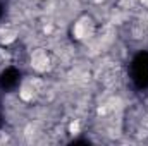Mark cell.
Instances as JSON below:
<instances>
[{"instance_id":"6da1fadb","label":"cell","mask_w":148,"mask_h":146,"mask_svg":"<svg viewBox=\"0 0 148 146\" xmlns=\"http://www.w3.org/2000/svg\"><path fill=\"white\" fill-rule=\"evenodd\" d=\"M31 65L36 69V71H45L48 67V57L43 50H36L31 57Z\"/></svg>"},{"instance_id":"7a4b0ae2","label":"cell","mask_w":148,"mask_h":146,"mask_svg":"<svg viewBox=\"0 0 148 146\" xmlns=\"http://www.w3.org/2000/svg\"><path fill=\"white\" fill-rule=\"evenodd\" d=\"M74 36L76 38H84L88 36V26H86V21H79L77 24H76V28H74Z\"/></svg>"},{"instance_id":"3957f363","label":"cell","mask_w":148,"mask_h":146,"mask_svg":"<svg viewBox=\"0 0 148 146\" xmlns=\"http://www.w3.org/2000/svg\"><path fill=\"white\" fill-rule=\"evenodd\" d=\"M16 40V33L9 31V29H0V43H12Z\"/></svg>"},{"instance_id":"277c9868","label":"cell","mask_w":148,"mask_h":146,"mask_svg":"<svg viewBox=\"0 0 148 146\" xmlns=\"http://www.w3.org/2000/svg\"><path fill=\"white\" fill-rule=\"evenodd\" d=\"M19 96L23 98V100H33V89H29V88H23L21 89V93H19Z\"/></svg>"},{"instance_id":"5b68a950","label":"cell","mask_w":148,"mask_h":146,"mask_svg":"<svg viewBox=\"0 0 148 146\" xmlns=\"http://www.w3.org/2000/svg\"><path fill=\"white\" fill-rule=\"evenodd\" d=\"M77 129H79V124H77V122L71 124V131H73V134H76V132H77Z\"/></svg>"},{"instance_id":"8992f818","label":"cell","mask_w":148,"mask_h":146,"mask_svg":"<svg viewBox=\"0 0 148 146\" xmlns=\"http://www.w3.org/2000/svg\"><path fill=\"white\" fill-rule=\"evenodd\" d=\"M143 2H145V3H148V0H143Z\"/></svg>"}]
</instances>
